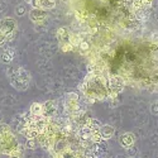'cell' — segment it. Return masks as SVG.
Returning <instances> with one entry per match:
<instances>
[{"instance_id":"obj_1","label":"cell","mask_w":158,"mask_h":158,"mask_svg":"<svg viewBox=\"0 0 158 158\" xmlns=\"http://www.w3.org/2000/svg\"><path fill=\"white\" fill-rule=\"evenodd\" d=\"M80 90L84 96L91 102L108 99L106 77L104 76L102 72L91 70V72L84 80V82L80 85Z\"/></svg>"},{"instance_id":"obj_2","label":"cell","mask_w":158,"mask_h":158,"mask_svg":"<svg viewBox=\"0 0 158 158\" xmlns=\"http://www.w3.org/2000/svg\"><path fill=\"white\" fill-rule=\"evenodd\" d=\"M125 86L124 78L119 75H108L106 76V89H108V99L113 100L119 95Z\"/></svg>"},{"instance_id":"obj_3","label":"cell","mask_w":158,"mask_h":158,"mask_svg":"<svg viewBox=\"0 0 158 158\" xmlns=\"http://www.w3.org/2000/svg\"><path fill=\"white\" fill-rule=\"evenodd\" d=\"M64 110L70 118L81 110L80 99H78V96L75 93H70L64 96Z\"/></svg>"},{"instance_id":"obj_4","label":"cell","mask_w":158,"mask_h":158,"mask_svg":"<svg viewBox=\"0 0 158 158\" xmlns=\"http://www.w3.org/2000/svg\"><path fill=\"white\" fill-rule=\"evenodd\" d=\"M0 32L4 33L6 35V39L10 41V39L14 38L15 32H17V23L14 19L10 18H4L0 20Z\"/></svg>"},{"instance_id":"obj_5","label":"cell","mask_w":158,"mask_h":158,"mask_svg":"<svg viewBox=\"0 0 158 158\" xmlns=\"http://www.w3.org/2000/svg\"><path fill=\"white\" fill-rule=\"evenodd\" d=\"M58 110V104L56 100H48L43 104V116L47 119H53Z\"/></svg>"},{"instance_id":"obj_6","label":"cell","mask_w":158,"mask_h":158,"mask_svg":"<svg viewBox=\"0 0 158 158\" xmlns=\"http://www.w3.org/2000/svg\"><path fill=\"white\" fill-rule=\"evenodd\" d=\"M8 76H9V81H10V84H11V86L14 87L15 90H18V91H25V90L28 89L29 84H27V82L22 81L20 78H19V77H18V76L14 73V71H13V69L8 71Z\"/></svg>"},{"instance_id":"obj_7","label":"cell","mask_w":158,"mask_h":158,"mask_svg":"<svg viewBox=\"0 0 158 158\" xmlns=\"http://www.w3.org/2000/svg\"><path fill=\"white\" fill-rule=\"evenodd\" d=\"M134 143H135V135H134L133 133H130V131L123 133V134L119 137V144H120L123 148H125V149L133 147Z\"/></svg>"},{"instance_id":"obj_8","label":"cell","mask_w":158,"mask_h":158,"mask_svg":"<svg viewBox=\"0 0 158 158\" xmlns=\"http://www.w3.org/2000/svg\"><path fill=\"white\" fill-rule=\"evenodd\" d=\"M29 18H31V20H33L34 23H41V22H43V20L47 18V11H46V10H42V9H35V8H33V9L29 11Z\"/></svg>"},{"instance_id":"obj_9","label":"cell","mask_w":158,"mask_h":158,"mask_svg":"<svg viewBox=\"0 0 158 158\" xmlns=\"http://www.w3.org/2000/svg\"><path fill=\"white\" fill-rule=\"evenodd\" d=\"M100 134H101V138L102 140H108L110 138L114 137L115 134V128L113 125H109V124H105V125H101L100 128Z\"/></svg>"},{"instance_id":"obj_10","label":"cell","mask_w":158,"mask_h":158,"mask_svg":"<svg viewBox=\"0 0 158 158\" xmlns=\"http://www.w3.org/2000/svg\"><path fill=\"white\" fill-rule=\"evenodd\" d=\"M70 37H71V32L69 28L66 27H61L57 29V39L60 41V44L62 43H69L70 42ZM71 43V42H70Z\"/></svg>"},{"instance_id":"obj_11","label":"cell","mask_w":158,"mask_h":158,"mask_svg":"<svg viewBox=\"0 0 158 158\" xmlns=\"http://www.w3.org/2000/svg\"><path fill=\"white\" fill-rule=\"evenodd\" d=\"M15 57V49L14 48H6L3 51V53L0 55V62H3V63H10L13 60H14Z\"/></svg>"},{"instance_id":"obj_12","label":"cell","mask_w":158,"mask_h":158,"mask_svg":"<svg viewBox=\"0 0 158 158\" xmlns=\"http://www.w3.org/2000/svg\"><path fill=\"white\" fill-rule=\"evenodd\" d=\"M76 47L78 48V51H80L81 53H87V52H90V49H91L90 39L86 37H80V41H78Z\"/></svg>"},{"instance_id":"obj_13","label":"cell","mask_w":158,"mask_h":158,"mask_svg":"<svg viewBox=\"0 0 158 158\" xmlns=\"http://www.w3.org/2000/svg\"><path fill=\"white\" fill-rule=\"evenodd\" d=\"M91 151H93V154L95 158H100L105 152H106V146L100 142V143H94L93 147H91Z\"/></svg>"},{"instance_id":"obj_14","label":"cell","mask_w":158,"mask_h":158,"mask_svg":"<svg viewBox=\"0 0 158 158\" xmlns=\"http://www.w3.org/2000/svg\"><path fill=\"white\" fill-rule=\"evenodd\" d=\"M29 114L32 116H43V104L41 102H33L29 109Z\"/></svg>"},{"instance_id":"obj_15","label":"cell","mask_w":158,"mask_h":158,"mask_svg":"<svg viewBox=\"0 0 158 158\" xmlns=\"http://www.w3.org/2000/svg\"><path fill=\"white\" fill-rule=\"evenodd\" d=\"M86 125L89 128H91V130H93V131H96V130H100V128H101L102 124L98 119H95V118H90V120L87 122Z\"/></svg>"},{"instance_id":"obj_16","label":"cell","mask_w":158,"mask_h":158,"mask_svg":"<svg viewBox=\"0 0 158 158\" xmlns=\"http://www.w3.org/2000/svg\"><path fill=\"white\" fill-rule=\"evenodd\" d=\"M10 133V128L6 124H0V139H3L6 134Z\"/></svg>"},{"instance_id":"obj_17","label":"cell","mask_w":158,"mask_h":158,"mask_svg":"<svg viewBox=\"0 0 158 158\" xmlns=\"http://www.w3.org/2000/svg\"><path fill=\"white\" fill-rule=\"evenodd\" d=\"M90 140L93 142V143H100V142H102V138H101L100 131H99V130L93 131V134H91V137H90Z\"/></svg>"},{"instance_id":"obj_18","label":"cell","mask_w":158,"mask_h":158,"mask_svg":"<svg viewBox=\"0 0 158 158\" xmlns=\"http://www.w3.org/2000/svg\"><path fill=\"white\" fill-rule=\"evenodd\" d=\"M38 146L39 144L37 139H27V143H25V148H28V149H37Z\"/></svg>"},{"instance_id":"obj_19","label":"cell","mask_w":158,"mask_h":158,"mask_svg":"<svg viewBox=\"0 0 158 158\" xmlns=\"http://www.w3.org/2000/svg\"><path fill=\"white\" fill-rule=\"evenodd\" d=\"M24 13H25V6H23V5H18V6L15 8V14H17L18 17H22Z\"/></svg>"},{"instance_id":"obj_20","label":"cell","mask_w":158,"mask_h":158,"mask_svg":"<svg viewBox=\"0 0 158 158\" xmlns=\"http://www.w3.org/2000/svg\"><path fill=\"white\" fill-rule=\"evenodd\" d=\"M127 153H128V156H129V157H134V156L138 153V151H137V148L133 146V147H130V148H128V149H127Z\"/></svg>"},{"instance_id":"obj_21","label":"cell","mask_w":158,"mask_h":158,"mask_svg":"<svg viewBox=\"0 0 158 158\" xmlns=\"http://www.w3.org/2000/svg\"><path fill=\"white\" fill-rule=\"evenodd\" d=\"M8 42V39H6V35L4 33L0 32V47H3L5 43Z\"/></svg>"},{"instance_id":"obj_22","label":"cell","mask_w":158,"mask_h":158,"mask_svg":"<svg viewBox=\"0 0 158 158\" xmlns=\"http://www.w3.org/2000/svg\"><path fill=\"white\" fill-rule=\"evenodd\" d=\"M10 158H17V157H10Z\"/></svg>"}]
</instances>
